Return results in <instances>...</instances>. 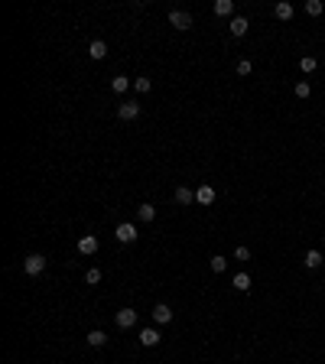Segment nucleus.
Instances as JSON below:
<instances>
[{
	"label": "nucleus",
	"instance_id": "nucleus-26",
	"mask_svg": "<svg viewBox=\"0 0 325 364\" xmlns=\"http://www.w3.org/2000/svg\"><path fill=\"white\" fill-rule=\"evenodd\" d=\"M85 280L91 283V286H94V283H101V270H98V267H91V270L85 273Z\"/></svg>",
	"mask_w": 325,
	"mask_h": 364
},
{
	"label": "nucleus",
	"instance_id": "nucleus-24",
	"mask_svg": "<svg viewBox=\"0 0 325 364\" xmlns=\"http://www.w3.org/2000/svg\"><path fill=\"white\" fill-rule=\"evenodd\" d=\"M250 72H254V62H250V59H241V62H238V75H250Z\"/></svg>",
	"mask_w": 325,
	"mask_h": 364
},
{
	"label": "nucleus",
	"instance_id": "nucleus-13",
	"mask_svg": "<svg viewBox=\"0 0 325 364\" xmlns=\"http://www.w3.org/2000/svg\"><path fill=\"white\" fill-rule=\"evenodd\" d=\"M176 202H179V205H192V202H195V192H192L189 186H179V189H176Z\"/></svg>",
	"mask_w": 325,
	"mask_h": 364
},
{
	"label": "nucleus",
	"instance_id": "nucleus-3",
	"mask_svg": "<svg viewBox=\"0 0 325 364\" xmlns=\"http://www.w3.org/2000/svg\"><path fill=\"white\" fill-rule=\"evenodd\" d=\"M117 117H121V121H137V117H140V104H137V101H124V104L117 108Z\"/></svg>",
	"mask_w": 325,
	"mask_h": 364
},
{
	"label": "nucleus",
	"instance_id": "nucleus-23",
	"mask_svg": "<svg viewBox=\"0 0 325 364\" xmlns=\"http://www.w3.org/2000/svg\"><path fill=\"white\" fill-rule=\"evenodd\" d=\"M309 94H312L309 81H299V85H296V98H309Z\"/></svg>",
	"mask_w": 325,
	"mask_h": 364
},
{
	"label": "nucleus",
	"instance_id": "nucleus-17",
	"mask_svg": "<svg viewBox=\"0 0 325 364\" xmlns=\"http://www.w3.org/2000/svg\"><path fill=\"white\" fill-rule=\"evenodd\" d=\"M137 218H140V221H147V225H150V221H153V218H156V208H153V205H150V202H143V205H140V208H137Z\"/></svg>",
	"mask_w": 325,
	"mask_h": 364
},
{
	"label": "nucleus",
	"instance_id": "nucleus-27",
	"mask_svg": "<svg viewBox=\"0 0 325 364\" xmlns=\"http://www.w3.org/2000/svg\"><path fill=\"white\" fill-rule=\"evenodd\" d=\"M234 257H238V260H250V247H238Z\"/></svg>",
	"mask_w": 325,
	"mask_h": 364
},
{
	"label": "nucleus",
	"instance_id": "nucleus-4",
	"mask_svg": "<svg viewBox=\"0 0 325 364\" xmlns=\"http://www.w3.org/2000/svg\"><path fill=\"white\" fill-rule=\"evenodd\" d=\"M114 322H117V328H133V325H137V312L124 306V309L114 316Z\"/></svg>",
	"mask_w": 325,
	"mask_h": 364
},
{
	"label": "nucleus",
	"instance_id": "nucleus-5",
	"mask_svg": "<svg viewBox=\"0 0 325 364\" xmlns=\"http://www.w3.org/2000/svg\"><path fill=\"white\" fill-rule=\"evenodd\" d=\"M137 338H140V345H143V348H156L162 335L156 332V328H140V335H137Z\"/></svg>",
	"mask_w": 325,
	"mask_h": 364
},
{
	"label": "nucleus",
	"instance_id": "nucleus-22",
	"mask_svg": "<svg viewBox=\"0 0 325 364\" xmlns=\"http://www.w3.org/2000/svg\"><path fill=\"white\" fill-rule=\"evenodd\" d=\"M322 0H306V13H309V16H322Z\"/></svg>",
	"mask_w": 325,
	"mask_h": 364
},
{
	"label": "nucleus",
	"instance_id": "nucleus-8",
	"mask_svg": "<svg viewBox=\"0 0 325 364\" xmlns=\"http://www.w3.org/2000/svg\"><path fill=\"white\" fill-rule=\"evenodd\" d=\"M195 202H199V205H211V202H215V189H211L208 182H202V186L195 189Z\"/></svg>",
	"mask_w": 325,
	"mask_h": 364
},
{
	"label": "nucleus",
	"instance_id": "nucleus-15",
	"mask_svg": "<svg viewBox=\"0 0 325 364\" xmlns=\"http://www.w3.org/2000/svg\"><path fill=\"white\" fill-rule=\"evenodd\" d=\"M234 289H238V293H247L250 289V273H234Z\"/></svg>",
	"mask_w": 325,
	"mask_h": 364
},
{
	"label": "nucleus",
	"instance_id": "nucleus-19",
	"mask_svg": "<svg viewBox=\"0 0 325 364\" xmlns=\"http://www.w3.org/2000/svg\"><path fill=\"white\" fill-rule=\"evenodd\" d=\"M316 59H312V55H302V59H299V72H302V75H312V72H316Z\"/></svg>",
	"mask_w": 325,
	"mask_h": 364
},
{
	"label": "nucleus",
	"instance_id": "nucleus-7",
	"mask_svg": "<svg viewBox=\"0 0 325 364\" xmlns=\"http://www.w3.org/2000/svg\"><path fill=\"white\" fill-rule=\"evenodd\" d=\"M78 254H85V257L98 254V238H94V234H85V238H78Z\"/></svg>",
	"mask_w": 325,
	"mask_h": 364
},
{
	"label": "nucleus",
	"instance_id": "nucleus-14",
	"mask_svg": "<svg viewBox=\"0 0 325 364\" xmlns=\"http://www.w3.org/2000/svg\"><path fill=\"white\" fill-rule=\"evenodd\" d=\"M273 13H277L280 20H293V3H289V0H280L277 7H273Z\"/></svg>",
	"mask_w": 325,
	"mask_h": 364
},
{
	"label": "nucleus",
	"instance_id": "nucleus-25",
	"mask_svg": "<svg viewBox=\"0 0 325 364\" xmlns=\"http://www.w3.org/2000/svg\"><path fill=\"white\" fill-rule=\"evenodd\" d=\"M150 85H153L150 78H137V81H133V88H137L140 94H147V91H150Z\"/></svg>",
	"mask_w": 325,
	"mask_h": 364
},
{
	"label": "nucleus",
	"instance_id": "nucleus-11",
	"mask_svg": "<svg viewBox=\"0 0 325 364\" xmlns=\"http://www.w3.org/2000/svg\"><path fill=\"white\" fill-rule=\"evenodd\" d=\"M88 345H91V348H104V345H108V335L101 332V328H94V332H88Z\"/></svg>",
	"mask_w": 325,
	"mask_h": 364
},
{
	"label": "nucleus",
	"instance_id": "nucleus-12",
	"mask_svg": "<svg viewBox=\"0 0 325 364\" xmlns=\"http://www.w3.org/2000/svg\"><path fill=\"white\" fill-rule=\"evenodd\" d=\"M228 26H231V36H244L250 23L244 20V16H231V23H228Z\"/></svg>",
	"mask_w": 325,
	"mask_h": 364
},
{
	"label": "nucleus",
	"instance_id": "nucleus-21",
	"mask_svg": "<svg viewBox=\"0 0 325 364\" xmlns=\"http://www.w3.org/2000/svg\"><path fill=\"white\" fill-rule=\"evenodd\" d=\"M211 270H215V273H225L228 270V257L225 254H215V257H211Z\"/></svg>",
	"mask_w": 325,
	"mask_h": 364
},
{
	"label": "nucleus",
	"instance_id": "nucleus-20",
	"mask_svg": "<svg viewBox=\"0 0 325 364\" xmlns=\"http://www.w3.org/2000/svg\"><path fill=\"white\" fill-rule=\"evenodd\" d=\"M306 267H309V270L322 267V254H319V250H306Z\"/></svg>",
	"mask_w": 325,
	"mask_h": 364
},
{
	"label": "nucleus",
	"instance_id": "nucleus-18",
	"mask_svg": "<svg viewBox=\"0 0 325 364\" xmlns=\"http://www.w3.org/2000/svg\"><path fill=\"white\" fill-rule=\"evenodd\" d=\"M215 13L218 16H231L234 13V0H215Z\"/></svg>",
	"mask_w": 325,
	"mask_h": 364
},
{
	"label": "nucleus",
	"instance_id": "nucleus-1",
	"mask_svg": "<svg viewBox=\"0 0 325 364\" xmlns=\"http://www.w3.org/2000/svg\"><path fill=\"white\" fill-rule=\"evenodd\" d=\"M114 238L121 241V244H133V241H137V225H130V221H121V225L114 228Z\"/></svg>",
	"mask_w": 325,
	"mask_h": 364
},
{
	"label": "nucleus",
	"instance_id": "nucleus-2",
	"mask_svg": "<svg viewBox=\"0 0 325 364\" xmlns=\"http://www.w3.org/2000/svg\"><path fill=\"white\" fill-rule=\"evenodd\" d=\"M23 270L30 273V277H39V273L46 270V257H42V254H30L23 260Z\"/></svg>",
	"mask_w": 325,
	"mask_h": 364
},
{
	"label": "nucleus",
	"instance_id": "nucleus-9",
	"mask_svg": "<svg viewBox=\"0 0 325 364\" xmlns=\"http://www.w3.org/2000/svg\"><path fill=\"white\" fill-rule=\"evenodd\" d=\"M153 322H156V325H166V322H172V309L166 306V302L153 306Z\"/></svg>",
	"mask_w": 325,
	"mask_h": 364
},
{
	"label": "nucleus",
	"instance_id": "nucleus-16",
	"mask_svg": "<svg viewBox=\"0 0 325 364\" xmlns=\"http://www.w3.org/2000/svg\"><path fill=\"white\" fill-rule=\"evenodd\" d=\"M130 85H133V81H130V78H127V75H114V78H111V88H114L117 94H124V91H127V88H130Z\"/></svg>",
	"mask_w": 325,
	"mask_h": 364
},
{
	"label": "nucleus",
	"instance_id": "nucleus-6",
	"mask_svg": "<svg viewBox=\"0 0 325 364\" xmlns=\"http://www.w3.org/2000/svg\"><path fill=\"white\" fill-rule=\"evenodd\" d=\"M169 23L176 26V30H189V26H192V13H186V10H172Z\"/></svg>",
	"mask_w": 325,
	"mask_h": 364
},
{
	"label": "nucleus",
	"instance_id": "nucleus-10",
	"mask_svg": "<svg viewBox=\"0 0 325 364\" xmlns=\"http://www.w3.org/2000/svg\"><path fill=\"white\" fill-rule=\"evenodd\" d=\"M88 55L101 62V59L108 55V42H104V39H91V42H88Z\"/></svg>",
	"mask_w": 325,
	"mask_h": 364
}]
</instances>
